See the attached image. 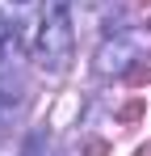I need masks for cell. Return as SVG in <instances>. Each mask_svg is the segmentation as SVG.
Returning a JSON list of instances; mask_svg holds the SVG:
<instances>
[{"label": "cell", "mask_w": 151, "mask_h": 156, "mask_svg": "<svg viewBox=\"0 0 151 156\" xmlns=\"http://www.w3.org/2000/svg\"><path fill=\"white\" fill-rule=\"evenodd\" d=\"M134 59H139V42H134V38L105 42V47H101V55H97V72H101V76H118V72H126Z\"/></svg>", "instance_id": "obj_2"}, {"label": "cell", "mask_w": 151, "mask_h": 156, "mask_svg": "<svg viewBox=\"0 0 151 156\" xmlns=\"http://www.w3.org/2000/svg\"><path fill=\"white\" fill-rule=\"evenodd\" d=\"M72 47H76V30H72V9L67 0H50L46 17H42V30H38V63L46 72H63L67 59H72Z\"/></svg>", "instance_id": "obj_1"}, {"label": "cell", "mask_w": 151, "mask_h": 156, "mask_svg": "<svg viewBox=\"0 0 151 156\" xmlns=\"http://www.w3.org/2000/svg\"><path fill=\"white\" fill-rule=\"evenodd\" d=\"M13 4H25V0H13Z\"/></svg>", "instance_id": "obj_3"}]
</instances>
